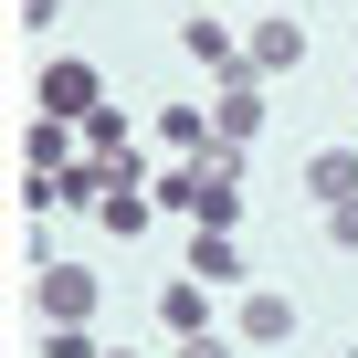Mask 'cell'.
Here are the masks:
<instances>
[{"label": "cell", "mask_w": 358, "mask_h": 358, "mask_svg": "<svg viewBox=\"0 0 358 358\" xmlns=\"http://www.w3.org/2000/svg\"><path fill=\"white\" fill-rule=\"evenodd\" d=\"M32 306H43V327H95V306H106V274L53 253V264L32 274Z\"/></svg>", "instance_id": "6da1fadb"}, {"label": "cell", "mask_w": 358, "mask_h": 358, "mask_svg": "<svg viewBox=\"0 0 358 358\" xmlns=\"http://www.w3.org/2000/svg\"><path fill=\"white\" fill-rule=\"evenodd\" d=\"M106 106V85H95V64H74V53H53L43 74H32V116H64V127H85Z\"/></svg>", "instance_id": "7a4b0ae2"}, {"label": "cell", "mask_w": 358, "mask_h": 358, "mask_svg": "<svg viewBox=\"0 0 358 358\" xmlns=\"http://www.w3.org/2000/svg\"><path fill=\"white\" fill-rule=\"evenodd\" d=\"M264 116H274V95H264V74H253V64L211 74V127H222L232 148H253V137H264Z\"/></svg>", "instance_id": "3957f363"}, {"label": "cell", "mask_w": 358, "mask_h": 358, "mask_svg": "<svg viewBox=\"0 0 358 358\" xmlns=\"http://www.w3.org/2000/svg\"><path fill=\"white\" fill-rule=\"evenodd\" d=\"M243 64H253L264 85H285V74L306 64V22H295V11H264V22L243 32Z\"/></svg>", "instance_id": "277c9868"}, {"label": "cell", "mask_w": 358, "mask_h": 358, "mask_svg": "<svg viewBox=\"0 0 358 358\" xmlns=\"http://www.w3.org/2000/svg\"><path fill=\"white\" fill-rule=\"evenodd\" d=\"M232 337H243V348H295V295H285V285H243Z\"/></svg>", "instance_id": "5b68a950"}, {"label": "cell", "mask_w": 358, "mask_h": 358, "mask_svg": "<svg viewBox=\"0 0 358 358\" xmlns=\"http://www.w3.org/2000/svg\"><path fill=\"white\" fill-rule=\"evenodd\" d=\"M179 53H190L201 74H232V64H243V32H232L222 11H179Z\"/></svg>", "instance_id": "8992f818"}, {"label": "cell", "mask_w": 358, "mask_h": 358, "mask_svg": "<svg viewBox=\"0 0 358 358\" xmlns=\"http://www.w3.org/2000/svg\"><path fill=\"white\" fill-rule=\"evenodd\" d=\"M158 327H169V348H179V337H211V285H201V274H169V285H158Z\"/></svg>", "instance_id": "52a82bcc"}, {"label": "cell", "mask_w": 358, "mask_h": 358, "mask_svg": "<svg viewBox=\"0 0 358 358\" xmlns=\"http://www.w3.org/2000/svg\"><path fill=\"white\" fill-rule=\"evenodd\" d=\"M306 201H316V211L358 201V148H316V158H306Z\"/></svg>", "instance_id": "ba28073f"}, {"label": "cell", "mask_w": 358, "mask_h": 358, "mask_svg": "<svg viewBox=\"0 0 358 358\" xmlns=\"http://www.w3.org/2000/svg\"><path fill=\"white\" fill-rule=\"evenodd\" d=\"M74 158H85V127H64V116L22 127V169H74Z\"/></svg>", "instance_id": "9c48e42d"}, {"label": "cell", "mask_w": 358, "mask_h": 358, "mask_svg": "<svg viewBox=\"0 0 358 358\" xmlns=\"http://www.w3.org/2000/svg\"><path fill=\"white\" fill-rule=\"evenodd\" d=\"M211 137H222V127H211V95H201V106H158V148H169V158H201Z\"/></svg>", "instance_id": "30bf717a"}, {"label": "cell", "mask_w": 358, "mask_h": 358, "mask_svg": "<svg viewBox=\"0 0 358 358\" xmlns=\"http://www.w3.org/2000/svg\"><path fill=\"white\" fill-rule=\"evenodd\" d=\"M179 274H201V285H243L253 264H243V243H232V232H190V264H179Z\"/></svg>", "instance_id": "8fae6325"}, {"label": "cell", "mask_w": 358, "mask_h": 358, "mask_svg": "<svg viewBox=\"0 0 358 358\" xmlns=\"http://www.w3.org/2000/svg\"><path fill=\"white\" fill-rule=\"evenodd\" d=\"M243 222V179H211L201 169V211H190V232H232Z\"/></svg>", "instance_id": "7c38bea8"}, {"label": "cell", "mask_w": 358, "mask_h": 358, "mask_svg": "<svg viewBox=\"0 0 358 358\" xmlns=\"http://www.w3.org/2000/svg\"><path fill=\"white\" fill-rule=\"evenodd\" d=\"M148 211H158V190H106V201H95V222H106L116 243H127V232H148Z\"/></svg>", "instance_id": "4fadbf2b"}, {"label": "cell", "mask_w": 358, "mask_h": 358, "mask_svg": "<svg viewBox=\"0 0 358 358\" xmlns=\"http://www.w3.org/2000/svg\"><path fill=\"white\" fill-rule=\"evenodd\" d=\"M158 211H201V158H169V179H148Z\"/></svg>", "instance_id": "5bb4252c"}, {"label": "cell", "mask_w": 358, "mask_h": 358, "mask_svg": "<svg viewBox=\"0 0 358 358\" xmlns=\"http://www.w3.org/2000/svg\"><path fill=\"white\" fill-rule=\"evenodd\" d=\"M64 201H74V190H64V169H22V211H32V222L64 211Z\"/></svg>", "instance_id": "9a60e30c"}, {"label": "cell", "mask_w": 358, "mask_h": 358, "mask_svg": "<svg viewBox=\"0 0 358 358\" xmlns=\"http://www.w3.org/2000/svg\"><path fill=\"white\" fill-rule=\"evenodd\" d=\"M43 358H106L95 327H43Z\"/></svg>", "instance_id": "2e32d148"}, {"label": "cell", "mask_w": 358, "mask_h": 358, "mask_svg": "<svg viewBox=\"0 0 358 358\" xmlns=\"http://www.w3.org/2000/svg\"><path fill=\"white\" fill-rule=\"evenodd\" d=\"M11 22H22V43H32V32H53V22H64V0H11Z\"/></svg>", "instance_id": "e0dca14e"}, {"label": "cell", "mask_w": 358, "mask_h": 358, "mask_svg": "<svg viewBox=\"0 0 358 358\" xmlns=\"http://www.w3.org/2000/svg\"><path fill=\"white\" fill-rule=\"evenodd\" d=\"M327 253H358V201H337V211H327Z\"/></svg>", "instance_id": "ac0fdd59"}, {"label": "cell", "mask_w": 358, "mask_h": 358, "mask_svg": "<svg viewBox=\"0 0 358 358\" xmlns=\"http://www.w3.org/2000/svg\"><path fill=\"white\" fill-rule=\"evenodd\" d=\"M232 348H243V337H222V327H211V337H179V358H232Z\"/></svg>", "instance_id": "d6986e66"}, {"label": "cell", "mask_w": 358, "mask_h": 358, "mask_svg": "<svg viewBox=\"0 0 358 358\" xmlns=\"http://www.w3.org/2000/svg\"><path fill=\"white\" fill-rule=\"evenodd\" d=\"M106 358H137V348H106Z\"/></svg>", "instance_id": "ffe728a7"}, {"label": "cell", "mask_w": 358, "mask_h": 358, "mask_svg": "<svg viewBox=\"0 0 358 358\" xmlns=\"http://www.w3.org/2000/svg\"><path fill=\"white\" fill-rule=\"evenodd\" d=\"M337 358H358V348H337Z\"/></svg>", "instance_id": "44dd1931"}]
</instances>
